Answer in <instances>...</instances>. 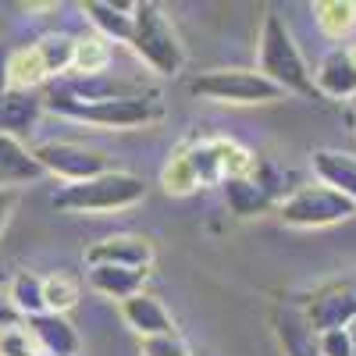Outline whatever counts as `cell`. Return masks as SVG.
Masks as SVG:
<instances>
[{
	"mask_svg": "<svg viewBox=\"0 0 356 356\" xmlns=\"http://www.w3.org/2000/svg\"><path fill=\"white\" fill-rule=\"evenodd\" d=\"M107 65H111V43L104 36H82V40H75L72 75H104Z\"/></svg>",
	"mask_w": 356,
	"mask_h": 356,
	"instance_id": "cell-24",
	"label": "cell"
},
{
	"mask_svg": "<svg viewBox=\"0 0 356 356\" xmlns=\"http://www.w3.org/2000/svg\"><path fill=\"white\" fill-rule=\"evenodd\" d=\"M146 196L143 178L132 171H104L89 182H65L57 186V193L50 196L54 207L72 214H111V211H125V207H136Z\"/></svg>",
	"mask_w": 356,
	"mask_h": 356,
	"instance_id": "cell-3",
	"label": "cell"
},
{
	"mask_svg": "<svg viewBox=\"0 0 356 356\" xmlns=\"http://www.w3.org/2000/svg\"><path fill=\"white\" fill-rule=\"evenodd\" d=\"M43 178V168L36 161V154L29 150L22 139L0 136V189H15V186H29Z\"/></svg>",
	"mask_w": 356,
	"mask_h": 356,
	"instance_id": "cell-19",
	"label": "cell"
},
{
	"mask_svg": "<svg viewBox=\"0 0 356 356\" xmlns=\"http://www.w3.org/2000/svg\"><path fill=\"white\" fill-rule=\"evenodd\" d=\"M317 346H321V356H353V339H349L346 328L321 332L317 335Z\"/></svg>",
	"mask_w": 356,
	"mask_h": 356,
	"instance_id": "cell-30",
	"label": "cell"
},
{
	"mask_svg": "<svg viewBox=\"0 0 356 356\" xmlns=\"http://www.w3.org/2000/svg\"><path fill=\"white\" fill-rule=\"evenodd\" d=\"M43 111H54L61 118H72V122H86V125H97V129H150L164 122V100L161 93L146 89V93L136 97H114V100H93V104H82L72 100L65 93H57L54 86L43 89Z\"/></svg>",
	"mask_w": 356,
	"mask_h": 356,
	"instance_id": "cell-1",
	"label": "cell"
},
{
	"mask_svg": "<svg viewBox=\"0 0 356 356\" xmlns=\"http://www.w3.org/2000/svg\"><path fill=\"white\" fill-rule=\"evenodd\" d=\"M275 211L289 228H328V225L356 218V203H349L342 193L317 182V186H300L289 196H282Z\"/></svg>",
	"mask_w": 356,
	"mask_h": 356,
	"instance_id": "cell-7",
	"label": "cell"
},
{
	"mask_svg": "<svg viewBox=\"0 0 356 356\" xmlns=\"http://www.w3.org/2000/svg\"><path fill=\"white\" fill-rule=\"evenodd\" d=\"M4 296L11 300V307L18 310L22 321L47 314V303H43V278L33 275V271H18V275L8 282V292H4Z\"/></svg>",
	"mask_w": 356,
	"mask_h": 356,
	"instance_id": "cell-22",
	"label": "cell"
},
{
	"mask_svg": "<svg viewBox=\"0 0 356 356\" xmlns=\"http://www.w3.org/2000/svg\"><path fill=\"white\" fill-rule=\"evenodd\" d=\"M129 47L136 50V57L161 79H175L186 68V47L178 40L171 18L164 15L161 4H136L132 15V40Z\"/></svg>",
	"mask_w": 356,
	"mask_h": 356,
	"instance_id": "cell-4",
	"label": "cell"
},
{
	"mask_svg": "<svg viewBox=\"0 0 356 356\" xmlns=\"http://www.w3.org/2000/svg\"><path fill=\"white\" fill-rule=\"evenodd\" d=\"M29 335L36 339L40 356H75L79 353V335L61 314H40L25 321Z\"/></svg>",
	"mask_w": 356,
	"mask_h": 356,
	"instance_id": "cell-18",
	"label": "cell"
},
{
	"mask_svg": "<svg viewBox=\"0 0 356 356\" xmlns=\"http://www.w3.org/2000/svg\"><path fill=\"white\" fill-rule=\"evenodd\" d=\"M143 356H189L186 339L171 332V335H154V339H143Z\"/></svg>",
	"mask_w": 356,
	"mask_h": 356,
	"instance_id": "cell-29",
	"label": "cell"
},
{
	"mask_svg": "<svg viewBox=\"0 0 356 356\" xmlns=\"http://www.w3.org/2000/svg\"><path fill=\"white\" fill-rule=\"evenodd\" d=\"M189 93L203 97V100H214V104H232V107L285 100V93L271 79H264L260 72H250V68H211V72H200L189 82Z\"/></svg>",
	"mask_w": 356,
	"mask_h": 356,
	"instance_id": "cell-6",
	"label": "cell"
},
{
	"mask_svg": "<svg viewBox=\"0 0 356 356\" xmlns=\"http://www.w3.org/2000/svg\"><path fill=\"white\" fill-rule=\"evenodd\" d=\"M278 171L260 161L253 164L250 175H239V178H228V182L221 186L225 189V200L232 207L235 218H257L264 211H271V207H278V186H275Z\"/></svg>",
	"mask_w": 356,
	"mask_h": 356,
	"instance_id": "cell-9",
	"label": "cell"
},
{
	"mask_svg": "<svg viewBox=\"0 0 356 356\" xmlns=\"http://www.w3.org/2000/svg\"><path fill=\"white\" fill-rule=\"evenodd\" d=\"M303 317L310 321V328L317 335L349 328L356 321V285H328V289L314 292L303 303Z\"/></svg>",
	"mask_w": 356,
	"mask_h": 356,
	"instance_id": "cell-10",
	"label": "cell"
},
{
	"mask_svg": "<svg viewBox=\"0 0 356 356\" xmlns=\"http://www.w3.org/2000/svg\"><path fill=\"white\" fill-rule=\"evenodd\" d=\"M8 82H11V89H40L43 82H50L33 43L22 50H8Z\"/></svg>",
	"mask_w": 356,
	"mask_h": 356,
	"instance_id": "cell-23",
	"label": "cell"
},
{
	"mask_svg": "<svg viewBox=\"0 0 356 356\" xmlns=\"http://www.w3.org/2000/svg\"><path fill=\"white\" fill-rule=\"evenodd\" d=\"M310 168L321 178V186H328V189L342 193L349 203H356V154L324 146V150L310 154Z\"/></svg>",
	"mask_w": 356,
	"mask_h": 356,
	"instance_id": "cell-16",
	"label": "cell"
},
{
	"mask_svg": "<svg viewBox=\"0 0 356 356\" xmlns=\"http://www.w3.org/2000/svg\"><path fill=\"white\" fill-rule=\"evenodd\" d=\"M43 303H47V314H68L75 303H79V278L65 275V271H54L43 278Z\"/></svg>",
	"mask_w": 356,
	"mask_h": 356,
	"instance_id": "cell-26",
	"label": "cell"
},
{
	"mask_svg": "<svg viewBox=\"0 0 356 356\" xmlns=\"http://www.w3.org/2000/svg\"><path fill=\"white\" fill-rule=\"evenodd\" d=\"M122 317L129 321V328L139 335V339H154V335H171L178 332L175 321L168 314V307L157 300L154 292H136L122 303Z\"/></svg>",
	"mask_w": 356,
	"mask_h": 356,
	"instance_id": "cell-14",
	"label": "cell"
},
{
	"mask_svg": "<svg viewBox=\"0 0 356 356\" xmlns=\"http://www.w3.org/2000/svg\"><path fill=\"white\" fill-rule=\"evenodd\" d=\"M271 324H275V339L285 356H321L317 332L303 317V307H275Z\"/></svg>",
	"mask_w": 356,
	"mask_h": 356,
	"instance_id": "cell-13",
	"label": "cell"
},
{
	"mask_svg": "<svg viewBox=\"0 0 356 356\" xmlns=\"http://www.w3.org/2000/svg\"><path fill=\"white\" fill-rule=\"evenodd\" d=\"M43 114V97L36 89H8L0 97V136L22 139L25 132H33Z\"/></svg>",
	"mask_w": 356,
	"mask_h": 356,
	"instance_id": "cell-15",
	"label": "cell"
},
{
	"mask_svg": "<svg viewBox=\"0 0 356 356\" xmlns=\"http://www.w3.org/2000/svg\"><path fill=\"white\" fill-rule=\"evenodd\" d=\"M4 285H8V278H4V275H0V289H4Z\"/></svg>",
	"mask_w": 356,
	"mask_h": 356,
	"instance_id": "cell-36",
	"label": "cell"
},
{
	"mask_svg": "<svg viewBox=\"0 0 356 356\" xmlns=\"http://www.w3.org/2000/svg\"><path fill=\"white\" fill-rule=\"evenodd\" d=\"M310 72H314V89L321 100H353L356 97V43L328 50Z\"/></svg>",
	"mask_w": 356,
	"mask_h": 356,
	"instance_id": "cell-11",
	"label": "cell"
},
{
	"mask_svg": "<svg viewBox=\"0 0 356 356\" xmlns=\"http://www.w3.org/2000/svg\"><path fill=\"white\" fill-rule=\"evenodd\" d=\"M33 47H36L40 61H43V68H47V75H50L54 82H57V79H65V75L72 72V54H75V40H72V36H57V33H50V36L36 40Z\"/></svg>",
	"mask_w": 356,
	"mask_h": 356,
	"instance_id": "cell-25",
	"label": "cell"
},
{
	"mask_svg": "<svg viewBox=\"0 0 356 356\" xmlns=\"http://www.w3.org/2000/svg\"><path fill=\"white\" fill-rule=\"evenodd\" d=\"M146 278H150V267H114V264H97L86 271V282L93 285L100 296L111 300H129L136 292H146Z\"/></svg>",
	"mask_w": 356,
	"mask_h": 356,
	"instance_id": "cell-17",
	"label": "cell"
},
{
	"mask_svg": "<svg viewBox=\"0 0 356 356\" xmlns=\"http://www.w3.org/2000/svg\"><path fill=\"white\" fill-rule=\"evenodd\" d=\"M260 75L271 79L282 93L321 100L314 89V72L303 61V50L278 15H264V25H260Z\"/></svg>",
	"mask_w": 356,
	"mask_h": 356,
	"instance_id": "cell-2",
	"label": "cell"
},
{
	"mask_svg": "<svg viewBox=\"0 0 356 356\" xmlns=\"http://www.w3.org/2000/svg\"><path fill=\"white\" fill-rule=\"evenodd\" d=\"M86 18L97 25V33L111 43H129L132 40V15L136 4H111V0H86L82 4Z\"/></svg>",
	"mask_w": 356,
	"mask_h": 356,
	"instance_id": "cell-20",
	"label": "cell"
},
{
	"mask_svg": "<svg viewBox=\"0 0 356 356\" xmlns=\"http://www.w3.org/2000/svg\"><path fill=\"white\" fill-rule=\"evenodd\" d=\"M161 186H164L168 196H189V193L200 189V182H196V175H193L189 161L178 154V150L171 154V161H168L164 171H161Z\"/></svg>",
	"mask_w": 356,
	"mask_h": 356,
	"instance_id": "cell-27",
	"label": "cell"
},
{
	"mask_svg": "<svg viewBox=\"0 0 356 356\" xmlns=\"http://www.w3.org/2000/svg\"><path fill=\"white\" fill-rule=\"evenodd\" d=\"M349 104H353V107H349V118H353V129H356V97H353Z\"/></svg>",
	"mask_w": 356,
	"mask_h": 356,
	"instance_id": "cell-35",
	"label": "cell"
},
{
	"mask_svg": "<svg viewBox=\"0 0 356 356\" xmlns=\"http://www.w3.org/2000/svg\"><path fill=\"white\" fill-rule=\"evenodd\" d=\"M33 154H36L43 175H57L61 182H89V178L111 171V157L104 150L86 146V143H72V139L40 143Z\"/></svg>",
	"mask_w": 356,
	"mask_h": 356,
	"instance_id": "cell-8",
	"label": "cell"
},
{
	"mask_svg": "<svg viewBox=\"0 0 356 356\" xmlns=\"http://www.w3.org/2000/svg\"><path fill=\"white\" fill-rule=\"evenodd\" d=\"M15 189H0V235H4L8 221H11V211H15Z\"/></svg>",
	"mask_w": 356,
	"mask_h": 356,
	"instance_id": "cell-32",
	"label": "cell"
},
{
	"mask_svg": "<svg viewBox=\"0 0 356 356\" xmlns=\"http://www.w3.org/2000/svg\"><path fill=\"white\" fill-rule=\"evenodd\" d=\"M86 264H114V267H150L154 264V246L146 235L136 232H118L107 235V239H97L93 246L86 250Z\"/></svg>",
	"mask_w": 356,
	"mask_h": 356,
	"instance_id": "cell-12",
	"label": "cell"
},
{
	"mask_svg": "<svg viewBox=\"0 0 356 356\" xmlns=\"http://www.w3.org/2000/svg\"><path fill=\"white\" fill-rule=\"evenodd\" d=\"M314 18H317L321 33L335 43H346L356 33V4L353 0H317Z\"/></svg>",
	"mask_w": 356,
	"mask_h": 356,
	"instance_id": "cell-21",
	"label": "cell"
},
{
	"mask_svg": "<svg viewBox=\"0 0 356 356\" xmlns=\"http://www.w3.org/2000/svg\"><path fill=\"white\" fill-rule=\"evenodd\" d=\"M0 356H40V346L25 324H15V328L0 332Z\"/></svg>",
	"mask_w": 356,
	"mask_h": 356,
	"instance_id": "cell-28",
	"label": "cell"
},
{
	"mask_svg": "<svg viewBox=\"0 0 356 356\" xmlns=\"http://www.w3.org/2000/svg\"><path fill=\"white\" fill-rule=\"evenodd\" d=\"M11 89V82H8V50L0 47V97H4Z\"/></svg>",
	"mask_w": 356,
	"mask_h": 356,
	"instance_id": "cell-33",
	"label": "cell"
},
{
	"mask_svg": "<svg viewBox=\"0 0 356 356\" xmlns=\"http://www.w3.org/2000/svg\"><path fill=\"white\" fill-rule=\"evenodd\" d=\"M196 175L200 189L203 186H225L228 178H239V175H250L253 164H257V154H250L246 146H239L235 139H225V136H196V139H186L178 146Z\"/></svg>",
	"mask_w": 356,
	"mask_h": 356,
	"instance_id": "cell-5",
	"label": "cell"
},
{
	"mask_svg": "<svg viewBox=\"0 0 356 356\" xmlns=\"http://www.w3.org/2000/svg\"><path fill=\"white\" fill-rule=\"evenodd\" d=\"M15 324H22V317H18V310L11 307L8 296L0 292V332H4V328H15Z\"/></svg>",
	"mask_w": 356,
	"mask_h": 356,
	"instance_id": "cell-31",
	"label": "cell"
},
{
	"mask_svg": "<svg viewBox=\"0 0 356 356\" xmlns=\"http://www.w3.org/2000/svg\"><path fill=\"white\" fill-rule=\"evenodd\" d=\"M346 332H349V339H353V356H356V321L349 324V328H346Z\"/></svg>",
	"mask_w": 356,
	"mask_h": 356,
	"instance_id": "cell-34",
	"label": "cell"
}]
</instances>
